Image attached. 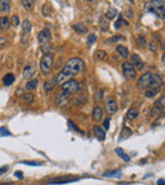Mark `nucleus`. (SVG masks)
Returning a JSON list of instances; mask_svg holds the SVG:
<instances>
[{
    "label": "nucleus",
    "instance_id": "30",
    "mask_svg": "<svg viewBox=\"0 0 165 185\" xmlns=\"http://www.w3.org/2000/svg\"><path fill=\"white\" fill-rule=\"evenodd\" d=\"M116 152H117V155L120 156L121 159H123L125 161H130V156H127V155H126V153H125V151H123V150H122V148L117 147V148H116Z\"/></svg>",
    "mask_w": 165,
    "mask_h": 185
},
{
    "label": "nucleus",
    "instance_id": "6",
    "mask_svg": "<svg viewBox=\"0 0 165 185\" xmlns=\"http://www.w3.org/2000/svg\"><path fill=\"white\" fill-rule=\"evenodd\" d=\"M122 72H123L125 78L128 80H132L136 78V68L132 66L131 62H123V65H122Z\"/></svg>",
    "mask_w": 165,
    "mask_h": 185
},
{
    "label": "nucleus",
    "instance_id": "41",
    "mask_svg": "<svg viewBox=\"0 0 165 185\" xmlns=\"http://www.w3.org/2000/svg\"><path fill=\"white\" fill-rule=\"evenodd\" d=\"M103 96H104V91L103 90H98L95 92V100H97V102H101L103 99Z\"/></svg>",
    "mask_w": 165,
    "mask_h": 185
},
{
    "label": "nucleus",
    "instance_id": "25",
    "mask_svg": "<svg viewBox=\"0 0 165 185\" xmlns=\"http://www.w3.org/2000/svg\"><path fill=\"white\" fill-rule=\"evenodd\" d=\"M33 67L32 66H27L24 70H23V78L24 79H30V76H32L34 72H33Z\"/></svg>",
    "mask_w": 165,
    "mask_h": 185
},
{
    "label": "nucleus",
    "instance_id": "46",
    "mask_svg": "<svg viewBox=\"0 0 165 185\" xmlns=\"http://www.w3.org/2000/svg\"><path fill=\"white\" fill-rule=\"evenodd\" d=\"M0 136H10V132L5 128V127H1V128H0Z\"/></svg>",
    "mask_w": 165,
    "mask_h": 185
},
{
    "label": "nucleus",
    "instance_id": "47",
    "mask_svg": "<svg viewBox=\"0 0 165 185\" xmlns=\"http://www.w3.org/2000/svg\"><path fill=\"white\" fill-rule=\"evenodd\" d=\"M122 22H125V20H123V18H122V15H121V17L118 18V20L116 22V24H114V27H116V29L121 28V25H122Z\"/></svg>",
    "mask_w": 165,
    "mask_h": 185
},
{
    "label": "nucleus",
    "instance_id": "45",
    "mask_svg": "<svg viewBox=\"0 0 165 185\" xmlns=\"http://www.w3.org/2000/svg\"><path fill=\"white\" fill-rule=\"evenodd\" d=\"M149 48H150L151 52H156V51H158V43H156V42H150Z\"/></svg>",
    "mask_w": 165,
    "mask_h": 185
},
{
    "label": "nucleus",
    "instance_id": "36",
    "mask_svg": "<svg viewBox=\"0 0 165 185\" xmlns=\"http://www.w3.org/2000/svg\"><path fill=\"white\" fill-rule=\"evenodd\" d=\"M19 164L29 165V166H42V162H40V161H21Z\"/></svg>",
    "mask_w": 165,
    "mask_h": 185
},
{
    "label": "nucleus",
    "instance_id": "4",
    "mask_svg": "<svg viewBox=\"0 0 165 185\" xmlns=\"http://www.w3.org/2000/svg\"><path fill=\"white\" fill-rule=\"evenodd\" d=\"M53 65V56L51 53H46L43 55V57L41 59V62H40V66H41V70L43 74H48L50 70H51Z\"/></svg>",
    "mask_w": 165,
    "mask_h": 185
},
{
    "label": "nucleus",
    "instance_id": "43",
    "mask_svg": "<svg viewBox=\"0 0 165 185\" xmlns=\"http://www.w3.org/2000/svg\"><path fill=\"white\" fill-rule=\"evenodd\" d=\"M101 28L103 32H107L108 30V22H106L104 19H101Z\"/></svg>",
    "mask_w": 165,
    "mask_h": 185
},
{
    "label": "nucleus",
    "instance_id": "28",
    "mask_svg": "<svg viewBox=\"0 0 165 185\" xmlns=\"http://www.w3.org/2000/svg\"><path fill=\"white\" fill-rule=\"evenodd\" d=\"M116 15H117V9H114V8H110V9L107 10L106 18H107V19H113V18H116Z\"/></svg>",
    "mask_w": 165,
    "mask_h": 185
},
{
    "label": "nucleus",
    "instance_id": "49",
    "mask_svg": "<svg viewBox=\"0 0 165 185\" xmlns=\"http://www.w3.org/2000/svg\"><path fill=\"white\" fill-rule=\"evenodd\" d=\"M8 170H9V166H1V167H0V175L5 174Z\"/></svg>",
    "mask_w": 165,
    "mask_h": 185
},
{
    "label": "nucleus",
    "instance_id": "10",
    "mask_svg": "<svg viewBox=\"0 0 165 185\" xmlns=\"http://www.w3.org/2000/svg\"><path fill=\"white\" fill-rule=\"evenodd\" d=\"M106 109H107V113H108L109 115H112L114 113H117V109H118V107H117V103H116V100H108V102L106 103Z\"/></svg>",
    "mask_w": 165,
    "mask_h": 185
},
{
    "label": "nucleus",
    "instance_id": "29",
    "mask_svg": "<svg viewBox=\"0 0 165 185\" xmlns=\"http://www.w3.org/2000/svg\"><path fill=\"white\" fill-rule=\"evenodd\" d=\"M154 105L159 107L161 110H165V95H164V96H161V98H159L158 100H156Z\"/></svg>",
    "mask_w": 165,
    "mask_h": 185
},
{
    "label": "nucleus",
    "instance_id": "9",
    "mask_svg": "<svg viewBox=\"0 0 165 185\" xmlns=\"http://www.w3.org/2000/svg\"><path fill=\"white\" fill-rule=\"evenodd\" d=\"M163 83V79L160 78L158 74H151V78H150V81H149V86L147 89H152V88H159Z\"/></svg>",
    "mask_w": 165,
    "mask_h": 185
},
{
    "label": "nucleus",
    "instance_id": "37",
    "mask_svg": "<svg viewBox=\"0 0 165 185\" xmlns=\"http://www.w3.org/2000/svg\"><path fill=\"white\" fill-rule=\"evenodd\" d=\"M22 4L27 10H30L33 8V0H22Z\"/></svg>",
    "mask_w": 165,
    "mask_h": 185
},
{
    "label": "nucleus",
    "instance_id": "23",
    "mask_svg": "<svg viewBox=\"0 0 165 185\" xmlns=\"http://www.w3.org/2000/svg\"><path fill=\"white\" fill-rule=\"evenodd\" d=\"M9 24H10V19H8L6 17L0 18V29L6 30L8 28H9Z\"/></svg>",
    "mask_w": 165,
    "mask_h": 185
},
{
    "label": "nucleus",
    "instance_id": "15",
    "mask_svg": "<svg viewBox=\"0 0 165 185\" xmlns=\"http://www.w3.org/2000/svg\"><path fill=\"white\" fill-rule=\"evenodd\" d=\"M93 132L95 133V136H97L101 141L106 140V131H104V128H102V127H99V126H95L93 128Z\"/></svg>",
    "mask_w": 165,
    "mask_h": 185
},
{
    "label": "nucleus",
    "instance_id": "12",
    "mask_svg": "<svg viewBox=\"0 0 165 185\" xmlns=\"http://www.w3.org/2000/svg\"><path fill=\"white\" fill-rule=\"evenodd\" d=\"M131 64L137 70H142V67H144V62L139 55H131Z\"/></svg>",
    "mask_w": 165,
    "mask_h": 185
},
{
    "label": "nucleus",
    "instance_id": "52",
    "mask_svg": "<svg viewBox=\"0 0 165 185\" xmlns=\"http://www.w3.org/2000/svg\"><path fill=\"white\" fill-rule=\"evenodd\" d=\"M161 47H163V48H164V49H165V41H164V43H163V44H161Z\"/></svg>",
    "mask_w": 165,
    "mask_h": 185
},
{
    "label": "nucleus",
    "instance_id": "33",
    "mask_svg": "<svg viewBox=\"0 0 165 185\" xmlns=\"http://www.w3.org/2000/svg\"><path fill=\"white\" fill-rule=\"evenodd\" d=\"M125 38L122 36H113L107 40V43H116V42H120V41H123Z\"/></svg>",
    "mask_w": 165,
    "mask_h": 185
},
{
    "label": "nucleus",
    "instance_id": "38",
    "mask_svg": "<svg viewBox=\"0 0 165 185\" xmlns=\"http://www.w3.org/2000/svg\"><path fill=\"white\" fill-rule=\"evenodd\" d=\"M122 136H121V140H125V138H127V137H130L132 134V131L130 129V128H127V127H125L123 128V131H122Z\"/></svg>",
    "mask_w": 165,
    "mask_h": 185
},
{
    "label": "nucleus",
    "instance_id": "24",
    "mask_svg": "<svg viewBox=\"0 0 165 185\" xmlns=\"http://www.w3.org/2000/svg\"><path fill=\"white\" fill-rule=\"evenodd\" d=\"M137 115H139V110H137V108H130L128 109V113H127V118L130 121H132V119H136Z\"/></svg>",
    "mask_w": 165,
    "mask_h": 185
},
{
    "label": "nucleus",
    "instance_id": "21",
    "mask_svg": "<svg viewBox=\"0 0 165 185\" xmlns=\"http://www.w3.org/2000/svg\"><path fill=\"white\" fill-rule=\"evenodd\" d=\"M161 109H160L159 107H156V105H152L151 107V109H150V117L151 118H158L160 114H161Z\"/></svg>",
    "mask_w": 165,
    "mask_h": 185
},
{
    "label": "nucleus",
    "instance_id": "31",
    "mask_svg": "<svg viewBox=\"0 0 165 185\" xmlns=\"http://www.w3.org/2000/svg\"><path fill=\"white\" fill-rule=\"evenodd\" d=\"M38 86V80H29V83H27V89L28 90H33V89H36V88Z\"/></svg>",
    "mask_w": 165,
    "mask_h": 185
},
{
    "label": "nucleus",
    "instance_id": "11",
    "mask_svg": "<svg viewBox=\"0 0 165 185\" xmlns=\"http://www.w3.org/2000/svg\"><path fill=\"white\" fill-rule=\"evenodd\" d=\"M150 78H151V72H146V74H144V75L139 79V86L142 88V89H147L149 81H150Z\"/></svg>",
    "mask_w": 165,
    "mask_h": 185
},
{
    "label": "nucleus",
    "instance_id": "48",
    "mask_svg": "<svg viewBox=\"0 0 165 185\" xmlns=\"http://www.w3.org/2000/svg\"><path fill=\"white\" fill-rule=\"evenodd\" d=\"M103 128H104V131H107L109 128V119L108 118L104 119V122H103Z\"/></svg>",
    "mask_w": 165,
    "mask_h": 185
},
{
    "label": "nucleus",
    "instance_id": "7",
    "mask_svg": "<svg viewBox=\"0 0 165 185\" xmlns=\"http://www.w3.org/2000/svg\"><path fill=\"white\" fill-rule=\"evenodd\" d=\"M69 95H70V94H67V92L60 90V92L56 95V104H57L59 107L66 105L67 102H69Z\"/></svg>",
    "mask_w": 165,
    "mask_h": 185
},
{
    "label": "nucleus",
    "instance_id": "22",
    "mask_svg": "<svg viewBox=\"0 0 165 185\" xmlns=\"http://www.w3.org/2000/svg\"><path fill=\"white\" fill-rule=\"evenodd\" d=\"M21 99L23 103H32L34 99V95H33V92H25V94H22Z\"/></svg>",
    "mask_w": 165,
    "mask_h": 185
},
{
    "label": "nucleus",
    "instance_id": "1",
    "mask_svg": "<svg viewBox=\"0 0 165 185\" xmlns=\"http://www.w3.org/2000/svg\"><path fill=\"white\" fill-rule=\"evenodd\" d=\"M83 70H84V61L81 59H79V57H74V59L69 60L66 62L65 67L61 70L60 74L56 76V80L59 84H61V83L64 84L66 79H70L71 76L80 74Z\"/></svg>",
    "mask_w": 165,
    "mask_h": 185
},
{
    "label": "nucleus",
    "instance_id": "5",
    "mask_svg": "<svg viewBox=\"0 0 165 185\" xmlns=\"http://www.w3.org/2000/svg\"><path fill=\"white\" fill-rule=\"evenodd\" d=\"M61 90L67 92V94H75L79 90V83L74 79H69L67 81L61 84Z\"/></svg>",
    "mask_w": 165,
    "mask_h": 185
},
{
    "label": "nucleus",
    "instance_id": "18",
    "mask_svg": "<svg viewBox=\"0 0 165 185\" xmlns=\"http://www.w3.org/2000/svg\"><path fill=\"white\" fill-rule=\"evenodd\" d=\"M30 29H32V24H30V22L28 20V19L23 20V23H22V32H23V34H29Z\"/></svg>",
    "mask_w": 165,
    "mask_h": 185
},
{
    "label": "nucleus",
    "instance_id": "40",
    "mask_svg": "<svg viewBox=\"0 0 165 185\" xmlns=\"http://www.w3.org/2000/svg\"><path fill=\"white\" fill-rule=\"evenodd\" d=\"M8 44H9V41H8V38H5V37H1V38H0V49L8 47Z\"/></svg>",
    "mask_w": 165,
    "mask_h": 185
},
{
    "label": "nucleus",
    "instance_id": "3",
    "mask_svg": "<svg viewBox=\"0 0 165 185\" xmlns=\"http://www.w3.org/2000/svg\"><path fill=\"white\" fill-rule=\"evenodd\" d=\"M80 178L78 176H70V175H65V176H57V178H52L45 181V185H64V184H70L74 181H78Z\"/></svg>",
    "mask_w": 165,
    "mask_h": 185
},
{
    "label": "nucleus",
    "instance_id": "14",
    "mask_svg": "<svg viewBox=\"0 0 165 185\" xmlns=\"http://www.w3.org/2000/svg\"><path fill=\"white\" fill-rule=\"evenodd\" d=\"M56 84H57V80H56V76L55 78H51V80H47V81L45 83V91H52L53 89H55V86H56Z\"/></svg>",
    "mask_w": 165,
    "mask_h": 185
},
{
    "label": "nucleus",
    "instance_id": "27",
    "mask_svg": "<svg viewBox=\"0 0 165 185\" xmlns=\"http://www.w3.org/2000/svg\"><path fill=\"white\" fill-rule=\"evenodd\" d=\"M103 176H107V178H109V176H113V178H121V171L120 170H114V171H106Z\"/></svg>",
    "mask_w": 165,
    "mask_h": 185
},
{
    "label": "nucleus",
    "instance_id": "44",
    "mask_svg": "<svg viewBox=\"0 0 165 185\" xmlns=\"http://www.w3.org/2000/svg\"><path fill=\"white\" fill-rule=\"evenodd\" d=\"M67 123H69V127H70V128H72V129H74V131H76V132H78V133H81V131H80V129H79V127H78V126H76V124H75V123H74V122L69 121Z\"/></svg>",
    "mask_w": 165,
    "mask_h": 185
},
{
    "label": "nucleus",
    "instance_id": "13",
    "mask_svg": "<svg viewBox=\"0 0 165 185\" xmlns=\"http://www.w3.org/2000/svg\"><path fill=\"white\" fill-rule=\"evenodd\" d=\"M103 114H104V112L101 107H94L93 109V119L95 122H101L103 119Z\"/></svg>",
    "mask_w": 165,
    "mask_h": 185
},
{
    "label": "nucleus",
    "instance_id": "32",
    "mask_svg": "<svg viewBox=\"0 0 165 185\" xmlns=\"http://www.w3.org/2000/svg\"><path fill=\"white\" fill-rule=\"evenodd\" d=\"M95 59H97V60H106L107 59V53L103 51V49H98V51L95 52Z\"/></svg>",
    "mask_w": 165,
    "mask_h": 185
},
{
    "label": "nucleus",
    "instance_id": "50",
    "mask_svg": "<svg viewBox=\"0 0 165 185\" xmlns=\"http://www.w3.org/2000/svg\"><path fill=\"white\" fill-rule=\"evenodd\" d=\"M15 176L18 179H23V172L22 171H15Z\"/></svg>",
    "mask_w": 165,
    "mask_h": 185
},
{
    "label": "nucleus",
    "instance_id": "19",
    "mask_svg": "<svg viewBox=\"0 0 165 185\" xmlns=\"http://www.w3.org/2000/svg\"><path fill=\"white\" fill-rule=\"evenodd\" d=\"M116 51L118 52V55H120L121 57H123V59L128 57V49H127V47H125V46H122V44L117 46Z\"/></svg>",
    "mask_w": 165,
    "mask_h": 185
},
{
    "label": "nucleus",
    "instance_id": "35",
    "mask_svg": "<svg viewBox=\"0 0 165 185\" xmlns=\"http://www.w3.org/2000/svg\"><path fill=\"white\" fill-rule=\"evenodd\" d=\"M136 42H137V46H139L140 48H144V47H146V40H145V37H137V40H136Z\"/></svg>",
    "mask_w": 165,
    "mask_h": 185
},
{
    "label": "nucleus",
    "instance_id": "2",
    "mask_svg": "<svg viewBox=\"0 0 165 185\" xmlns=\"http://www.w3.org/2000/svg\"><path fill=\"white\" fill-rule=\"evenodd\" d=\"M146 10L158 15L160 19H165V0H150L146 5Z\"/></svg>",
    "mask_w": 165,
    "mask_h": 185
},
{
    "label": "nucleus",
    "instance_id": "16",
    "mask_svg": "<svg viewBox=\"0 0 165 185\" xmlns=\"http://www.w3.org/2000/svg\"><path fill=\"white\" fill-rule=\"evenodd\" d=\"M0 11L9 13L10 11V0H0Z\"/></svg>",
    "mask_w": 165,
    "mask_h": 185
},
{
    "label": "nucleus",
    "instance_id": "17",
    "mask_svg": "<svg viewBox=\"0 0 165 185\" xmlns=\"http://www.w3.org/2000/svg\"><path fill=\"white\" fill-rule=\"evenodd\" d=\"M72 29L75 30V32H78V33H86L88 32V28H86V25L84 24V23H76V24L72 25Z\"/></svg>",
    "mask_w": 165,
    "mask_h": 185
},
{
    "label": "nucleus",
    "instance_id": "51",
    "mask_svg": "<svg viewBox=\"0 0 165 185\" xmlns=\"http://www.w3.org/2000/svg\"><path fill=\"white\" fill-rule=\"evenodd\" d=\"M161 61H163V62L165 64V53H164V55H163V57H161Z\"/></svg>",
    "mask_w": 165,
    "mask_h": 185
},
{
    "label": "nucleus",
    "instance_id": "42",
    "mask_svg": "<svg viewBox=\"0 0 165 185\" xmlns=\"http://www.w3.org/2000/svg\"><path fill=\"white\" fill-rule=\"evenodd\" d=\"M10 22H11V25L18 27L19 25V18H18V15H13V17L10 18Z\"/></svg>",
    "mask_w": 165,
    "mask_h": 185
},
{
    "label": "nucleus",
    "instance_id": "8",
    "mask_svg": "<svg viewBox=\"0 0 165 185\" xmlns=\"http://www.w3.org/2000/svg\"><path fill=\"white\" fill-rule=\"evenodd\" d=\"M50 40H51V32L46 28V29H42L40 33H38V41H40L41 44H46L48 43Z\"/></svg>",
    "mask_w": 165,
    "mask_h": 185
},
{
    "label": "nucleus",
    "instance_id": "26",
    "mask_svg": "<svg viewBox=\"0 0 165 185\" xmlns=\"http://www.w3.org/2000/svg\"><path fill=\"white\" fill-rule=\"evenodd\" d=\"M159 92V88H152V89H147L146 92H145V96L146 98H152V96H155L156 94Z\"/></svg>",
    "mask_w": 165,
    "mask_h": 185
},
{
    "label": "nucleus",
    "instance_id": "20",
    "mask_svg": "<svg viewBox=\"0 0 165 185\" xmlns=\"http://www.w3.org/2000/svg\"><path fill=\"white\" fill-rule=\"evenodd\" d=\"M14 80H15V78H14V75L13 74H6L5 76L3 78V83H4V85H6V86H9V85H11V84L14 83Z\"/></svg>",
    "mask_w": 165,
    "mask_h": 185
},
{
    "label": "nucleus",
    "instance_id": "39",
    "mask_svg": "<svg viewBox=\"0 0 165 185\" xmlns=\"http://www.w3.org/2000/svg\"><path fill=\"white\" fill-rule=\"evenodd\" d=\"M95 41H97V36H95V34H89V36H88V40H86V44L91 46V44L95 43Z\"/></svg>",
    "mask_w": 165,
    "mask_h": 185
},
{
    "label": "nucleus",
    "instance_id": "53",
    "mask_svg": "<svg viewBox=\"0 0 165 185\" xmlns=\"http://www.w3.org/2000/svg\"><path fill=\"white\" fill-rule=\"evenodd\" d=\"M86 1H89V3H91V1H94V0H86Z\"/></svg>",
    "mask_w": 165,
    "mask_h": 185
},
{
    "label": "nucleus",
    "instance_id": "34",
    "mask_svg": "<svg viewBox=\"0 0 165 185\" xmlns=\"http://www.w3.org/2000/svg\"><path fill=\"white\" fill-rule=\"evenodd\" d=\"M50 13H51V5H50V4H45V5L42 6V14H43L45 17H48Z\"/></svg>",
    "mask_w": 165,
    "mask_h": 185
}]
</instances>
